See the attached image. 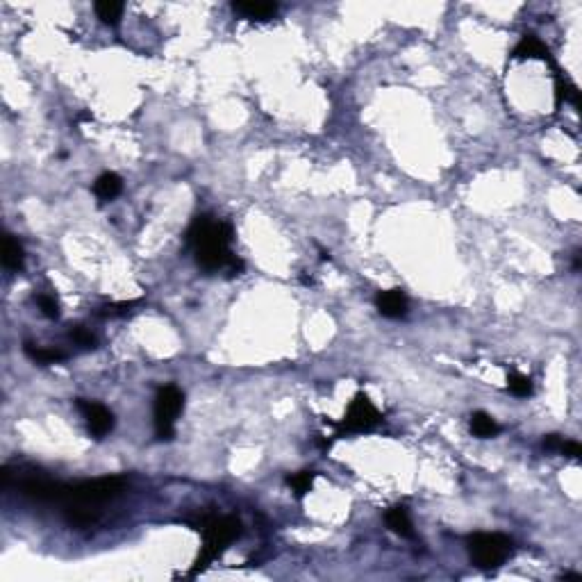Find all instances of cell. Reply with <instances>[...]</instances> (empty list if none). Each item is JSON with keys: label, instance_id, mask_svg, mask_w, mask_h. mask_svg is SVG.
Returning <instances> with one entry per match:
<instances>
[{"label": "cell", "instance_id": "obj_1", "mask_svg": "<svg viewBox=\"0 0 582 582\" xmlns=\"http://www.w3.org/2000/svg\"><path fill=\"white\" fill-rule=\"evenodd\" d=\"M187 241L194 248L196 264L205 271H218L228 269L230 275H241L243 262L237 260L230 253V241H232V228L228 223L214 221L212 216L201 214L194 218L189 226Z\"/></svg>", "mask_w": 582, "mask_h": 582}, {"label": "cell", "instance_id": "obj_2", "mask_svg": "<svg viewBox=\"0 0 582 582\" xmlns=\"http://www.w3.org/2000/svg\"><path fill=\"white\" fill-rule=\"evenodd\" d=\"M125 489V480L121 475L112 478H98L80 485H68L64 494V514L71 526H91L98 519V507L107 500L116 498Z\"/></svg>", "mask_w": 582, "mask_h": 582}, {"label": "cell", "instance_id": "obj_3", "mask_svg": "<svg viewBox=\"0 0 582 582\" xmlns=\"http://www.w3.org/2000/svg\"><path fill=\"white\" fill-rule=\"evenodd\" d=\"M241 534V521L235 517H209L203 521V549L196 557V564L189 576L203 573L216 557Z\"/></svg>", "mask_w": 582, "mask_h": 582}, {"label": "cell", "instance_id": "obj_4", "mask_svg": "<svg viewBox=\"0 0 582 582\" xmlns=\"http://www.w3.org/2000/svg\"><path fill=\"white\" fill-rule=\"evenodd\" d=\"M471 562L478 568H496L512 555V541L498 532H478L467 539Z\"/></svg>", "mask_w": 582, "mask_h": 582}, {"label": "cell", "instance_id": "obj_5", "mask_svg": "<svg viewBox=\"0 0 582 582\" xmlns=\"http://www.w3.org/2000/svg\"><path fill=\"white\" fill-rule=\"evenodd\" d=\"M184 396L176 385L159 387L155 396V407H153V425H155V437L159 441H171L176 435V418L182 412Z\"/></svg>", "mask_w": 582, "mask_h": 582}, {"label": "cell", "instance_id": "obj_6", "mask_svg": "<svg viewBox=\"0 0 582 582\" xmlns=\"http://www.w3.org/2000/svg\"><path fill=\"white\" fill-rule=\"evenodd\" d=\"M380 412L378 407L369 401L366 393H357L353 403L348 405V412L342 421V430L346 433H366V430H374L380 423Z\"/></svg>", "mask_w": 582, "mask_h": 582}, {"label": "cell", "instance_id": "obj_7", "mask_svg": "<svg viewBox=\"0 0 582 582\" xmlns=\"http://www.w3.org/2000/svg\"><path fill=\"white\" fill-rule=\"evenodd\" d=\"M78 410L83 412V416H85L87 428H89V435H94L96 439H102L105 435H110V433H112V428H114V414H112L105 405L94 403V401L78 398Z\"/></svg>", "mask_w": 582, "mask_h": 582}, {"label": "cell", "instance_id": "obj_8", "mask_svg": "<svg viewBox=\"0 0 582 582\" xmlns=\"http://www.w3.org/2000/svg\"><path fill=\"white\" fill-rule=\"evenodd\" d=\"M376 307L385 319H403L407 314V296L401 289L380 291L376 296Z\"/></svg>", "mask_w": 582, "mask_h": 582}, {"label": "cell", "instance_id": "obj_9", "mask_svg": "<svg viewBox=\"0 0 582 582\" xmlns=\"http://www.w3.org/2000/svg\"><path fill=\"white\" fill-rule=\"evenodd\" d=\"M232 9H235V14H239L243 18L269 21L277 11V5L275 3H255V0H246V3H232Z\"/></svg>", "mask_w": 582, "mask_h": 582}, {"label": "cell", "instance_id": "obj_10", "mask_svg": "<svg viewBox=\"0 0 582 582\" xmlns=\"http://www.w3.org/2000/svg\"><path fill=\"white\" fill-rule=\"evenodd\" d=\"M387 526L393 534H398V537H403V539L414 537L412 519H410V514H407V507H403V505H396L387 512Z\"/></svg>", "mask_w": 582, "mask_h": 582}, {"label": "cell", "instance_id": "obj_11", "mask_svg": "<svg viewBox=\"0 0 582 582\" xmlns=\"http://www.w3.org/2000/svg\"><path fill=\"white\" fill-rule=\"evenodd\" d=\"M517 60H549V48L534 37V34H523V39L514 48Z\"/></svg>", "mask_w": 582, "mask_h": 582}, {"label": "cell", "instance_id": "obj_12", "mask_svg": "<svg viewBox=\"0 0 582 582\" xmlns=\"http://www.w3.org/2000/svg\"><path fill=\"white\" fill-rule=\"evenodd\" d=\"M123 191V180L116 176V173H102V176L96 180L94 184V194L100 198V201H112Z\"/></svg>", "mask_w": 582, "mask_h": 582}, {"label": "cell", "instance_id": "obj_13", "mask_svg": "<svg viewBox=\"0 0 582 582\" xmlns=\"http://www.w3.org/2000/svg\"><path fill=\"white\" fill-rule=\"evenodd\" d=\"M23 260H26V255H23V246L11 235H5V241H3V264H5V269L21 271Z\"/></svg>", "mask_w": 582, "mask_h": 582}, {"label": "cell", "instance_id": "obj_14", "mask_svg": "<svg viewBox=\"0 0 582 582\" xmlns=\"http://www.w3.org/2000/svg\"><path fill=\"white\" fill-rule=\"evenodd\" d=\"M23 351H26V355L37 364H55V362H62V359L66 357L62 351H55V348H41V346L30 344V342L23 346Z\"/></svg>", "mask_w": 582, "mask_h": 582}, {"label": "cell", "instance_id": "obj_15", "mask_svg": "<svg viewBox=\"0 0 582 582\" xmlns=\"http://www.w3.org/2000/svg\"><path fill=\"white\" fill-rule=\"evenodd\" d=\"M498 423L494 421L492 416L485 414V412H475L471 416V433L475 437H480V439H489V437H494L498 435Z\"/></svg>", "mask_w": 582, "mask_h": 582}, {"label": "cell", "instance_id": "obj_16", "mask_svg": "<svg viewBox=\"0 0 582 582\" xmlns=\"http://www.w3.org/2000/svg\"><path fill=\"white\" fill-rule=\"evenodd\" d=\"M96 14L105 26H116L123 14V5L112 3V0H102V3H96Z\"/></svg>", "mask_w": 582, "mask_h": 582}, {"label": "cell", "instance_id": "obj_17", "mask_svg": "<svg viewBox=\"0 0 582 582\" xmlns=\"http://www.w3.org/2000/svg\"><path fill=\"white\" fill-rule=\"evenodd\" d=\"M287 485L294 489V494L298 498H302L307 492H312V485H314V471H300V473H294L287 478Z\"/></svg>", "mask_w": 582, "mask_h": 582}, {"label": "cell", "instance_id": "obj_18", "mask_svg": "<svg viewBox=\"0 0 582 582\" xmlns=\"http://www.w3.org/2000/svg\"><path fill=\"white\" fill-rule=\"evenodd\" d=\"M507 387H509L512 393L519 396V398H526V396L532 393V382H530V378H528V376H521V374H512L509 380H507Z\"/></svg>", "mask_w": 582, "mask_h": 582}, {"label": "cell", "instance_id": "obj_19", "mask_svg": "<svg viewBox=\"0 0 582 582\" xmlns=\"http://www.w3.org/2000/svg\"><path fill=\"white\" fill-rule=\"evenodd\" d=\"M68 337L78 344V346H83V348H96V337L91 334L87 328H83V325H75V328L68 332Z\"/></svg>", "mask_w": 582, "mask_h": 582}, {"label": "cell", "instance_id": "obj_20", "mask_svg": "<svg viewBox=\"0 0 582 582\" xmlns=\"http://www.w3.org/2000/svg\"><path fill=\"white\" fill-rule=\"evenodd\" d=\"M37 305H39L43 317H48V319H57V317H60V305H57V300L53 296H39L37 298Z\"/></svg>", "mask_w": 582, "mask_h": 582}, {"label": "cell", "instance_id": "obj_21", "mask_svg": "<svg viewBox=\"0 0 582 582\" xmlns=\"http://www.w3.org/2000/svg\"><path fill=\"white\" fill-rule=\"evenodd\" d=\"M139 305V300H127V302H116V305H110V307H105L102 314H107V317H116V314H125V312H130V307Z\"/></svg>", "mask_w": 582, "mask_h": 582}, {"label": "cell", "instance_id": "obj_22", "mask_svg": "<svg viewBox=\"0 0 582 582\" xmlns=\"http://www.w3.org/2000/svg\"><path fill=\"white\" fill-rule=\"evenodd\" d=\"M560 453H564V455H568V457L578 460V457L582 455V448H580L578 441H566V439H564V444H562Z\"/></svg>", "mask_w": 582, "mask_h": 582}, {"label": "cell", "instance_id": "obj_23", "mask_svg": "<svg viewBox=\"0 0 582 582\" xmlns=\"http://www.w3.org/2000/svg\"><path fill=\"white\" fill-rule=\"evenodd\" d=\"M562 444H564V439H562L560 435H549V437L544 439V448H546V450H555V453H560Z\"/></svg>", "mask_w": 582, "mask_h": 582}]
</instances>
